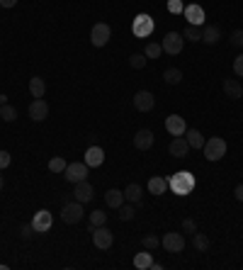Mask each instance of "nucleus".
<instances>
[{
    "instance_id": "b1692460",
    "label": "nucleus",
    "mask_w": 243,
    "mask_h": 270,
    "mask_svg": "<svg viewBox=\"0 0 243 270\" xmlns=\"http://www.w3.org/2000/svg\"><path fill=\"white\" fill-rule=\"evenodd\" d=\"M29 93H32V98H44V93H47V83H44V78H39V75L29 78Z\"/></svg>"
},
{
    "instance_id": "7ed1b4c3",
    "label": "nucleus",
    "mask_w": 243,
    "mask_h": 270,
    "mask_svg": "<svg viewBox=\"0 0 243 270\" xmlns=\"http://www.w3.org/2000/svg\"><path fill=\"white\" fill-rule=\"evenodd\" d=\"M88 170H90V166H88L85 161H75V163H68V166H66L64 178L75 185V183H80V180L88 178Z\"/></svg>"
},
{
    "instance_id": "72a5a7b5",
    "label": "nucleus",
    "mask_w": 243,
    "mask_h": 270,
    "mask_svg": "<svg viewBox=\"0 0 243 270\" xmlns=\"http://www.w3.org/2000/svg\"><path fill=\"white\" fill-rule=\"evenodd\" d=\"M66 166H68V163H66L61 156H54V159L49 161V170H51V173H64Z\"/></svg>"
},
{
    "instance_id": "9b49d317",
    "label": "nucleus",
    "mask_w": 243,
    "mask_h": 270,
    "mask_svg": "<svg viewBox=\"0 0 243 270\" xmlns=\"http://www.w3.org/2000/svg\"><path fill=\"white\" fill-rule=\"evenodd\" d=\"M51 224H54V217H51V212H47V209H39L37 215L32 217V226H34V234H44L51 229Z\"/></svg>"
},
{
    "instance_id": "4468645a",
    "label": "nucleus",
    "mask_w": 243,
    "mask_h": 270,
    "mask_svg": "<svg viewBox=\"0 0 243 270\" xmlns=\"http://www.w3.org/2000/svg\"><path fill=\"white\" fill-rule=\"evenodd\" d=\"M183 15H185L187 25H197V27H202V25H205V10L199 8L197 3L187 5V8L183 10Z\"/></svg>"
},
{
    "instance_id": "20e7f679",
    "label": "nucleus",
    "mask_w": 243,
    "mask_h": 270,
    "mask_svg": "<svg viewBox=\"0 0 243 270\" xmlns=\"http://www.w3.org/2000/svg\"><path fill=\"white\" fill-rule=\"evenodd\" d=\"M160 47H163L166 54L178 56L180 51H183V47H185V37H183L180 32H168V34L163 37V42H160Z\"/></svg>"
},
{
    "instance_id": "f257e3e1",
    "label": "nucleus",
    "mask_w": 243,
    "mask_h": 270,
    "mask_svg": "<svg viewBox=\"0 0 243 270\" xmlns=\"http://www.w3.org/2000/svg\"><path fill=\"white\" fill-rule=\"evenodd\" d=\"M195 185H197V180L190 170H178V173H173V176L168 178V187L180 197L190 195V192L195 190Z\"/></svg>"
},
{
    "instance_id": "39448f33",
    "label": "nucleus",
    "mask_w": 243,
    "mask_h": 270,
    "mask_svg": "<svg viewBox=\"0 0 243 270\" xmlns=\"http://www.w3.org/2000/svg\"><path fill=\"white\" fill-rule=\"evenodd\" d=\"M83 202H66L64 209H61V219H64V224H78L80 219H83Z\"/></svg>"
},
{
    "instance_id": "a878e982",
    "label": "nucleus",
    "mask_w": 243,
    "mask_h": 270,
    "mask_svg": "<svg viewBox=\"0 0 243 270\" xmlns=\"http://www.w3.org/2000/svg\"><path fill=\"white\" fill-rule=\"evenodd\" d=\"M192 246H195L199 253H205V251H209V236L207 234H202L199 229H197L195 234H192Z\"/></svg>"
},
{
    "instance_id": "f704fd0d",
    "label": "nucleus",
    "mask_w": 243,
    "mask_h": 270,
    "mask_svg": "<svg viewBox=\"0 0 243 270\" xmlns=\"http://www.w3.org/2000/svg\"><path fill=\"white\" fill-rule=\"evenodd\" d=\"M136 217V209H134V205H121L119 207V219L121 222H131Z\"/></svg>"
},
{
    "instance_id": "c9c22d12",
    "label": "nucleus",
    "mask_w": 243,
    "mask_h": 270,
    "mask_svg": "<svg viewBox=\"0 0 243 270\" xmlns=\"http://www.w3.org/2000/svg\"><path fill=\"white\" fill-rule=\"evenodd\" d=\"M146 61H149V59H146L144 54L129 56V66H131V68H144V66H146Z\"/></svg>"
},
{
    "instance_id": "6ab92c4d",
    "label": "nucleus",
    "mask_w": 243,
    "mask_h": 270,
    "mask_svg": "<svg viewBox=\"0 0 243 270\" xmlns=\"http://www.w3.org/2000/svg\"><path fill=\"white\" fill-rule=\"evenodd\" d=\"M105 205L110 207V209H119V207L124 205V192L117 190V187L107 190V192H105Z\"/></svg>"
},
{
    "instance_id": "f3484780",
    "label": "nucleus",
    "mask_w": 243,
    "mask_h": 270,
    "mask_svg": "<svg viewBox=\"0 0 243 270\" xmlns=\"http://www.w3.org/2000/svg\"><path fill=\"white\" fill-rule=\"evenodd\" d=\"M83 161H85V163H88L90 168L103 166V163H105V151H103V146H88Z\"/></svg>"
},
{
    "instance_id": "ddd939ff",
    "label": "nucleus",
    "mask_w": 243,
    "mask_h": 270,
    "mask_svg": "<svg viewBox=\"0 0 243 270\" xmlns=\"http://www.w3.org/2000/svg\"><path fill=\"white\" fill-rule=\"evenodd\" d=\"M153 105H156V98H153V93H149V90H139V93L134 95V107L139 112H151Z\"/></svg>"
},
{
    "instance_id": "e433bc0d",
    "label": "nucleus",
    "mask_w": 243,
    "mask_h": 270,
    "mask_svg": "<svg viewBox=\"0 0 243 270\" xmlns=\"http://www.w3.org/2000/svg\"><path fill=\"white\" fill-rule=\"evenodd\" d=\"M195 232H197L195 219H185V222H183V234H195Z\"/></svg>"
},
{
    "instance_id": "412c9836",
    "label": "nucleus",
    "mask_w": 243,
    "mask_h": 270,
    "mask_svg": "<svg viewBox=\"0 0 243 270\" xmlns=\"http://www.w3.org/2000/svg\"><path fill=\"white\" fill-rule=\"evenodd\" d=\"M166 190H168V180L166 178H160V176H153L149 180V192L151 195H166Z\"/></svg>"
},
{
    "instance_id": "c03bdc74",
    "label": "nucleus",
    "mask_w": 243,
    "mask_h": 270,
    "mask_svg": "<svg viewBox=\"0 0 243 270\" xmlns=\"http://www.w3.org/2000/svg\"><path fill=\"white\" fill-rule=\"evenodd\" d=\"M234 195H236V200H238V202H243V183H241V185H236Z\"/></svg>"
},
{
    "instance_id": "a18cd8bd",
    "label": "nucleus",
    "mask_w": 243,
    "mask_h": 270,
    "mask_svg": "<svg viewBox=\"0 0 243 270\" xmlns=\"http://www.w3.org/2000/svg\"><path fill=\"white\" fill-rule=\"evenodd\" d=\"M5 187V178H3V173H0V190Z\"/></svg>"
},
{
    "instance_id": "423d86ee",
    "label": "nucleus",
    "mask_w": 243,
    "mask_h": 270,
    "mask_svg": "<svg viewBox=\"0 0 243 270\" xmlns=\"http://www.w3.org/2000/svg\"><path fill=\"white\" fill-rule=\"evenodd\" d=\"M110 39H112V27L105 25V22H97V25L93 27V32H90V42H93V47L103 49Z\"/></svg>"
},
{
    "instance_id": "f8f14e48",
    "label": "nucleus",
    "mask_w": 243,
    "mask_h": 270,
    "mask_svg": "<svg viewBox=\"0 0 243 270\" xmlns=\"http://www.w3.org/2000/svg\"><path fill=\"white\" fill-rule=\"evenodd\" d=\"M166 129H168V134H173V137H185V131H187L185 117H180V114H168Z\"/></svg>"
},
{
    "instance_id": "a19ab883",
    "label": "nucleus",
    "mask_w": 243,
    "mask_h": 270,
    "mask_svg": "<svg viewBox=\"0 0 243 270\" xmlns=\"http://www.w3.org/2000/svg\"><path fill=\"white\" fill-rule=\"evenodd\" d=\"M10 161H12V159H10L8 151H0V170H5V168L10 166Z\"/></svg>"
},
{
    "instance_id": "2f4dec72",
    "label": "nucleus",
    "mask_w": 243,
    "mask_h": 270,
    "mask_svg": "<svg viewBox=\"0 0 243 270\" xmlns=\"http://www.w3.org/2000/svg\"><path fill=\"white\" fill-rule=\"evenodd\" d=\"M0 117H3V120L5 122H15L17 120V110H15V107H12V105H0Z\"/></svg>"
},
{
    "instance_id": "c85d7f7f",
    "label": "nucleus",
    "mask_w": 243,
    "mask_h": 270,
    "mask_svg": "<svg viewBox=\"0 0 243 270\" xmlns=\"http://www.w3.org/2000/svg\"><path fill=\"white\" fill-rule=\"evenodd\" d=\"M183 37H185L187 42H202V29L197 27V25H187V27L183 29Z\"/></svg>"
},
{
    "instance_id": "5701e85b",
    "label": "nucleus",
    "mask_w": 243,
    "mask_h": 270,
    "mask_svg": "<svg viewBox=\"0 0 243 270\" xmlns=\"http://www.w3.org/2000/svg\"><path fill=\"white\" fill-rule=\"evenodd\" d=\"M185 139H187V144H190V149H202V146H205V141H207L199 129H187L185 131Z\"/></svg>"
},
{
    "instance_id": "aec40b11",
    "label": "nucleus",
    "mask_w": 243,
    "mask_h": 270,
    "mask_svg": "<svg viewBox=\"0 0 243 270\" xmlns=\"http://www.w3.org/2000/svg\"><path fill=\"white\" fill-rule=\"evenodd\" d=\"M224 95L226 98H231V100H238L243 95V85L236 81V78H226L224 81Z\"/></svg>"
},
{
    "instance_id": "473e14b6",
    "label": "nucleus",
    "mask_w": 243,
    "mask_h": 270,
    "mask_svg": "<svg viewBox=\"0 0 243 270\" xmlns=\"http://www.w3.org/2000/svg\"><path fill=\"white\" fill-rule=\"evenodd\" d=\"M141 246H144V248H149V251H153V248H158V246H160V239L156 236V234H146V236L141 239Z\"/></svg>"
},
{
    "instance_id": "ea45409f",
    "label": "nucleus",
    "mask_w": 243,
    "mask_h": 270,
    "mask_svg": "<svg viewBox=\"0 0 243 270\" xmlns=\"http://www.w3.org/2000/svg\"><path fill=\"white\" fill-rule=\"evenodd\" d=\"M231 44H234V47H238V49L243 47V32H241V29H236L234 34H231Z\"/></svg>"
},
{
    "instance_id": "cd10ccee",
    "label": "nucleus",
    "mask_w": 243,
    "mask_h": 270,
    "mask_svg": "<svg viewBox=\"0 0 243 270\" xmlns=\"http://www.w3.org/2000/svg\"><path fill=\"white\" fill-rule=\"evenodd\" d=\"M163 81L168 85H178L180 81H183V71L175 68V66H173V68H166V71H163Z\"/></svg>"
},
{
    "instance_id": "4c0bfd02",
    "label": "nucleus",
    "mask_w": 243,
    "mask_h": 270,
    "mask_svg": "<svg viewBox=\"0 0 243 270\" xmlns=\"http://www.w3.org/2000/svg\"><path fill=\"white\" fill-rule=\"evenodd\" d=\"M168 10L170 12H173V15H178V12H183V3H180V0H168Z\"/></svg>"
},
{
    "instance_id": "6e6552de",
    "label": "nucleus",
    "mask_w": 243,
    "mask_h": 270,
    "mask_svg": "<svg viewBox=\"0 0 243 270\" xmlns=\"http://www.w3.org/2000/svg\"><path fill=\"white\" fill-rule=\"evenodd\" d=\"M90 234H93V243L97 248H103V251H107L114 243V236L107 226H95V229H90Z\"/></svg>"
},
{
    "instance_id": "1a4fd4ad",
    "label": "nucleus",
    "mask_w": 243,
    "mask_h": 270,
    "mask_svg": "<svg viewBox=\"0 0 243 270\" xmlns=\"http://www.w3.org/2000/svg\"><path fill=\"white\" fill-rule=\"evenodd\" d=\"M131 32H134L136 37H149L151 32H153V20H151V15H136V17H134V25H131Z\"/></svg>"
},
{
    "instance_id": "c756f323",
    "label": "nucleus",
    "mask_w": 243,
    "mask_h": 270,
    "mask_svg": "<svg viewBox=\"0 0 243 270\" xmlns=\"http://www.w3.org/2000/svg\"><path fill=\"white\" fill-rule=\"evenodd\" d=\"M105 222H107V215H105L103 209H95V212H90V226H88V232H90V229H95V226H105Z\"/></svg>"
},
{
    "instance_id": "58836bf2",
    "label": "nucleus",
    "mask_w": 243,
    "mask_h": 270,
    "mask_svg": "<svg viewBox=\"0 0 243 270\" xmlns=\"http://www.w3.org/2000/svg\"><path fill=\"white\" fill-rule=\"evenodd\" d=\"M234 73L238 75V78H243V54H241V56H236V61H234Z\"/></svg>"
},
{
    "instance_id": "a211bd4d",
    "label": "nucleus",
    "mask_w": 243,
    "mask_h": 270,
    "mask_svg": "<svg viewBox=\"0 0 243 270\" xmlns=\"http://www.w3.org/2000/svg\"><path fill=\"white\" fill-rule=\"evenodd\" d=\"M134 146L139 151H149L153 146V131L151 129H139L136 137H134Z\"/></svg>"
},
{
    "instance_id": "7c9ffc66",
    "label": "nucleus",
    "mask_w": 243,
    "mask_h": 270,
    "mask_svg": "<svg viewBox=\"0 0 243 270\" xmlns=\"http://www.w3.org/2000/svg\"><path fill=\"white\" fill-rule=\"evenodd\" d=\"M160 54H163V47H160L158 42H151V44H146V49H144V56H146V59H160Z\"/></svg>"
},
{
    "instance_id": "0eeeda50",
    "label": "nucleus",
    "mask_w": 243,
    "mask_h": 270,
    "mask_svg": "<svg viewBox=\"0 0 243 270\" xmlns=\"http://www.w3.org/2000/svg\"><path fill=\"white\" fill-rule=\"evenodd\" d=\"M160 246L168 253H183V248H185V236L180 232H168L160 239Z\"/></svg>"
},
{
    "instance_id": "2eb2a0df",
    "label": "nucleus",
    "mask_w": 243,
    "mask_h": 270,
    "mask_svg": "<svg viewBox=\"0 0 243 270\" xmlns=\"http://www.w3.org/2000/svg\"><path fill=\"white\" fill-rule=\"evenodd\" d=\"M73 197L78 200V202H83V205H88L90 200L95 197V190L93 185L88 183V180H80V183H75V190H73Z\"/></svg>"
},
{
    "instance_id": "79ce46f5",
    "label": "nucleus",
    "mask_w": 243,
    "mask_h": 270,
    "mask_svg": "<svg viewBox=\"0 0 243 270\" xmlns=\"http://www.w3.org/2000/svg\"><path fill=\"white\" fill-rule=\"evenodd\" d=\"M19 232H22V236H25V239H29V236L34 234V226H32V222H29V224H22V229H19Z\"/></svg>"
},
{
    "instance_id": "4be33fe9",
    "label": "nucleus",
    "mask_w": 243,
    "mask_h": 270,
    "mask_svg": "<svg viewBox=\"0 0 243 270\" xmlns=\"http://www.w3.org/2000/svg\"><path fill=\"white\" fill-rule=\"evenodd\" d=\"M221 39V29L216 27V25H205L202 27V42L205 44H216Z\"/></svg>"
},
{
    "instance_id": "9d476101",
    "label": "nucleus",
    "mask_w": 243,
    "mask_h": 270,
    "mask_svg": "<svg viewBox=\"0 0 243 270\" xmlns=\"http://www.w3.org/2000/svg\"><path fill=\"white\" fill-rule=\"evenodd\" d=\"M29 117L34 122H44L49 117V105H47V100L44 98H34L32 103H29Z\"/></svg>"
},
{
    "instance_id": "bb28decb",
    "label": "nucleus",
    "mask_w": 243,
    "mask_h": 270,
    "mask_svg": "<svg viewBox=\"0 0 243 270\" xmlns=\"http://www.w3.org/2000/svg\"><path fill=\"white\" fill-rule=\"evenodd\" d=\"M151 263H153V256L149 253V248L146 251H141V253H136L134 256V265L139 270H146V268H151Z\"/></svg>"
},
{
    "instance_id": "f03ea898",
    "label": "nucleus",
    "mask_w": 243,
    "mask_h": 270,
    "mask_svg": "<svg viewBox=\"0 0 243 270\" xmlns=\"http://www.w3.org/2000/svg\"><path fill=\"white\" fill-rule=\"evenodd\" d=\"M202 151H205L207 161H221L226 156V141L221 139V137H212V139L205 141Z\"/></svg>"
},
{
    "instance_id": "393cba45",
    "label": "nucleus",
    "mask_w": 243,
    "mask_h": 270,
    "mask_svg": "<svg viewBox=\"0 0 243 270\" xmlns=\"http://www.w3.org/2000/svg\"><path fill=\"white\" fill-rule=\"evenodd\" d=\"M124 200H129L131 205H141V185L129 183V185L124 187Z\"/></svg>"
},
{
    "instance_id": "37998d69",
    "label": "nucleus",
    "mask_w": 243,
    "mask_h": 270,
    "mask_svg": "<svg viewBox=\"0 0 243 270\" xmlns=\"http://www.w3.org/2000/svg\"><path fill=\"white\" fill-rule=\"evenodd\" d=\"M17 0H0V8H15Z\"/></svg>"
},
{
    "instance_id": "dca6fc26",
    "label": "nucleus",
    "mask_w": 243,
    "mask_h": 270,
    "mask_svg": "<svg viewBox=\"0 0 243 270\" xmlns=\"http://www.w3.org/2000/svg\"><path fill=\"white\" fill-rule=\"evenodd\" d=\"M168 151H170V156H175V159H187V153H190V144H187L185 137H173Z\"/></svg>"
}]
</instances>
